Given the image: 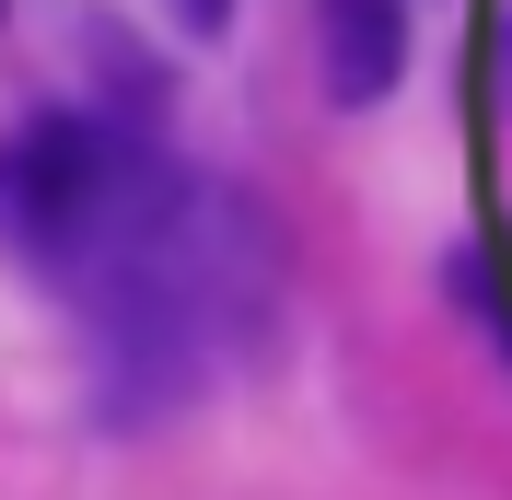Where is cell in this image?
Here are the masks:
<instances>
[{"mask_svg":"<svg viewBox=\"0 0 512 500\" xmlns=\"http://www.w3.org/2000/svg\"><path fill=\"white\" fill-rule=\"evenodd\" d=\"M315 47L338 105H384L408 70V0H315Z\"/></svg>","mask_w":512,"mask_h":500,"instance_id":"6da1fadb","label":"cell"},{"mask_svg":"<svg viewBox=\"0 0 512 500\" xmlns=\"http://www.w3.org/2000/svg\"><path fill=\"white\" fill-rule=\"evenodd\" d=\"M454 291H466V303H478L489 326H501V338H512V245H501V268H489V256L466 245V256H454Z\"/></svg>","mask_w":512,"mask_h":500,"instance_id":"7a4b0ae2","label":"cell"},{"mask_svg":"<svg viewBox=\"0 0 512 500\" xmlns=\"http://www.w3.org/2000/svg\"><path fill=\"white\" fill-rule=\"evenodd\" d=\"M175 12H187V24H198V35H210V24H222V12H233V0H175Z\"/></svg>","mask_w":512,"mask_h":500,"instance_id":"3957f363","label":"cell"},{"mask_svg":"<svg viewBox=\"0 0 512 500\" xmlns=\"http://www.w3.org/2000/svg\"><path fill=\"white\" fill-rule=\"evenodd\" d=\"M501 82H512V0H501Z\"/></svg>","mask_w":512,"mask_h":500,"instance_id":"277c9868","label":"cell"}]
</instances>
